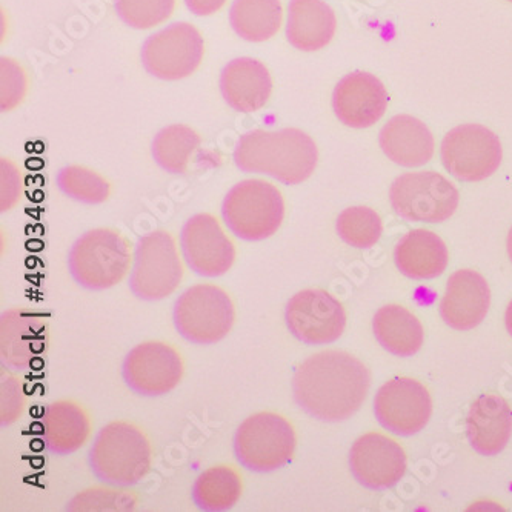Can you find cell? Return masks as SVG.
<instances>
[{
  "label": "cell",
  "instance_id": "1",
  "mask_svg": "<svg viewBox=\"0 0 512 512\" xmlns=\"http://www.w3.org/2000/svg\"><path fill=\"white\" fill-rule=\"evenodd\" d=\"M370 370L345 351L328 350L303 360L294 373V400L322 422L351 419L370 391Z\"/></svg>",
  "mask_w": 512,
  "mask_h": 512
},
{
  "label": "cell",
  "instance_id": "2",
  "mask_svg": "<svg viewBox=\"0 0 512 512\" xmlns=\"http://www.w3.org/2000/svg\"><path fill=\"white\" fill-rule=\"evenodd\" d=\"M233 157L243 173L265 174L285 185H299L316 171L319 150L297 128L253 130L240 136Z\"/></svg>",
  "mask_w": 512,
  "mask_h": 512
},
{
  "label": "cell",
  "instance_id": "3",
  "mask_svg": "<svg viewBox=\"0 0 512 512\" xmlns=\"http://www.w3.org/2000/svg\"><path fill=\"white\" fill-rule=\"evenodd\" d=\"M154 449L147 434L127 420H114L100 429L88 453L97 480L114 488L142 482L153 466Z\"/></svg>",
  "mask_w": 512,
  "mask_h": 512
},
{
  "label": "cell",
  "instance_id": "4",
  "mask_svg": "<svg viewBox=\"0 0 512 512\" xmlns=\"http://www.w3.org/2000/svg\"><path fill=\"white\" fill-rule=\"evenodd\" d=\"M131 242L113 228H94L82 234L68 253V271L88 291L110 290L133 266Z\"/></svg>",
  "mask_w": 512,
  "mask_h": 512
},
{
  "label": "cell",
  "instance_id": "5",
  "mask_svg": "<svg viewBox=\"0 0 512 512\" xmlns=\"http://www.w3.org/2000/svg\"><path fill=\"white\" fill-rule=\"evenodd\" d=\"M222 219L239 239L262 242L282 227L285 199L273 183L262 179L242 180L223 199Z\"/></svg>",
  "mask_w": 512,
  "mask_h": 512
},
{
  "label": "cell",
  "instance_id": "6",
  "mask_svg": "<svg viewBox=\"0 0 512 512\" xmlns=\"http://www.w3.org/2000/svg\"><path fill=\"white\" fill-rule=\"evenodd\" d=\"M296 429L274 411H260L243 420L234 434V456L251 473L268 474L293 460Z\"/></svg>",
  "mask_w": 512,
  "mask_h": 512
},
{
  "label": "cell",
  "instance_id": "7",
  "mask_svg": "<svg viewBox=\"0 0 512 512\" xmlns=\"http://www.w3.org/2000/svg\"><path fill=\"white\" fill-rule=\"evenodd\" d=\"M174 328L194 345H214L233 330L236 308L227 291L213 283H199L174 303Z\"/></svg>",
  "mask_w": 512,
  "mask_h": 512
},
{
  "label": "cell",
  "instance_id": "8",
  "mask_svg": "<svg viewBox=\"0 0 512 512\" xmlns=\"http://www.w3.org/2000/svg\"><path fill=\"white\" fill-rule=\"evenodd\" d=\"M185 268L173 234L151 231L140 237L134 248L130 290L147 302L167 299L182 283Z\"/></svg>",
  "mask_w": 512,
  "mask_h": 512
},
{
  "label": "cell",
  "instance_id": "9",
  "mask_svg": "<svg viewBox=\"0 0 512 512\" xmlns=\"http://www.w3.org/2000/svg\"><path fill=\"white\" fill-rule=\"evenodd\" d=\"M459 200L453 183L434 171L403 174L389 190L391 207L409 222H445L456 213Z\"/></svg>",
  "mask_w": 512,
  "mask_h": 512
},
{
  "label": "cell",
  "instance_id": "10",
  "mask_svg": "<svg viewBox=\"0 0 512 512\" xmlns=\"http://www.w3.org/2000/svg\"><path fill=\"white\" fill-rule=\"evenodd\" d=\"M205 54L202 34L188 22H176L145 40L142 64L157 79L182 80L200 67Z\"/></svg>",
  "mask_w": 512,
  "mask_h": 512
},
{
  "label": "cell",
  "instance_id": "11",
  "mask_svg": "<svg viewBox=\"0 0 512 512\" xmlns=\"http://www.w3.org/2000/svg\"><path fill=\"white\" fill-rule=\"evenodd\" d=\"M443 167L463 182H480L499 170L502 143L488 128L477 124L460 125L442 142Z\"/></svg>",
  "mask_w": 512,
  "mask_h": 512
},
{
  "label": "cell",
  "instance_id": "12",
  "mask_svg": "<svg viewBox=\"0 0 512 512\" xmlns=\"http://www.w3.org/2000/svg\"><path fill=\"white\" fill-rule=\"evenodd\" d=\"M285 322L299 342L311 346L330 345L345 333L346 313L342 303L328 291L308 288L288 300Z\"/></svg>",
  "mask_w": 512,
  "mask_h": 512
},
{
  "label": "cell",
  "instance_id": "13",
  "mask_svg": "<svg viewBox=\"0 0 512 512\" xmlns=\"http://www.w3.org/2000/svg\"><path fill=\"white\" fill-rule=\"evenodd\" d=\"M183 373L182 354L170 343L159 340L134 346L122 365L125 385L140 397L171 393L182 382Z\"/></svg>",
  "mask_w": 512,
  "mask_h": 512
},
{
  "label": "cell",
  "instance_id": "14",
  "mask_svg": "<svg viewBox=\"0 0 512 512\" xmlns=\"http://www.w3.org/2000/svg\"><path fill=\"white\" fill-rule=\"evenodd\" d=\"M182 257L193 273L202 277L227 274L236 262V245L217 217L200 213L183 225L180 233Z\"/></svg>",
  "mask_w": 512,
  "mask_h": 512
},
{
  "label": "cell",
  "instance_id": "15",
  "mask_svg": "<svg viewBox=\"0 0 512 512\" xmlns=\"http://www.w3.org/2000/svg\"><path fill=\"white\" fill-rule=\"evenodd\" d=\"M374 414L389 433L414 436L425 429L433 416V400L422 383L397 377L380 386L374 397Z\"/></svg>",
  "mask_w": 512,
  "mask_h": 512
},
{
  "label": "cell",
  "instance_id": "16",
  "mask_svg": "<svg viewBox=\"0 0 512 512\" xmlns=\"http://www.w3.org/2000/svg\"><path fill=\"white\" fill-rule=\"evenodd\" d=\"M354 479L373 491L393 488L406 473V454L396 440L379 433L363 434L351 446Z\"/></svg>",
  "mask_w": 512,
  "mask_h": 512
},
{
  "label": "cell",
  "instance_id": "17",
  "mask_svg": "<svg viewBox=\"0 0 512 512\" xmlns=\"http://www.w3.org/2000/svg\"><path fill=\"white\" fill-rule=\"evenodd\" d=\"M50 345L47 322L25 308H10L0 317V359L14 371L27 370Z\"/></svg>",
  "mask_w": 512,
  "mask_h": 512
},
{
  "label": "cell",
  "instance_id": "18",
  "mask_svg": "<svg viewBox=\"0 0 512 512\" xmlns=\"http://www.w3.org/2000/svg\"><path fill=\"white\" fill-rule=\"evenodd\" d=\"M388 91L373 74L353 73L343 77L333 94L337 119L346 127H373L388 108Z\"/></svg>",
  "mask_w": 512,
  "mask_h": 512
},
{
  "label": "cell",
  "instance_id": "19",
  "mask_svg": "<svg viewBox=\"0 0 512 512\" xmlns=\"http://www.w3.org/2000/svg\"><path fill=\"white\" fill-rule=\"evenodd\" d=\"M491 305V290L477 271L460 270L449 277L440 302V317L457 331L474 330L485 320Z\"/></svg>",
  "mask_w": 512,
  "mask_h": 512
},
{
  "label": "cell",
  "instance_id": "20",
  "mask_svg": "<svg viewBox=\"0 0 512 512\" xmlns=\"http://www.w3.org/2000/svg\"><path fill=\"white\" fill-rule=\"evenodd\" d=\"M220 91L234 111L256 113L268 104L273 93V79L260 60L237 57L223 68Z\"/></svg>",
  "mask_w": 512,
  "mask_h": 512
},
{
  "label": "cell",
  "instance_id": "21",
  "mask_svg": "<svg viewBox=\"0 0 512 512\" xmlns=\"http://www.w3.org/2000/svg\"><path fill=\"white\" fill-rule=\"evenodd\" d=\"M512 434V411L497 394H483L474 400L466 419L469 445L480 456H499Z\"/></svg>",
  "mask_w": 512,
  "mask_h": 512
},
{
  "label": "cell",
  "instance_id": "22",
  "mask_svg": "<svg viewBox=\"0 0 512 512\" xmlns=\"http://www.w3.org/2000/svg\"><path fill=\"white\" fill-rule=\"evenodd\" d=\"M90 414L76 400L60 399L50 403L42 416L45 446L56 456H70L79 451L91 436Z\"/></svg>",
  "mask_w": 512,
  "mask_h": 512
},
{
  "label": "cell",
  "instance_id": "23",
  "mask_svg": "<svg viewBox=\"0 0 512 512\" xmlns=\"http://www.w3.org/2000/svg\"><path fill=\"white\" fill-rule=\"evenodd\" d=\"M380 148L406 168L426 165L434 156V137L422 120L408 114L393 117L380 131Z\"/></svg>",
  "mask_w": 512,
  "mask_h": 512
},
{
  "label": "cell",
  "instance_id": "24",
  "mask_svg": "<svg viewBox=\"0 0 512 512\" xmlns=\"http://www.w3.org/2000/svg\"><path fill=\"white\" fill-rule=\"evenodd\" d=\"M337 19L323 0H291L286 19V39L297 50L319 51L333 40Z\"/></svg>",
  "mask_w": 512,
  "mask_h": 512
},
{
  "label": "cell",
  "instance_id": "25",
  "mask_svg": "<svg viewBox=\"0 0 512 512\" xmlns=\"http://www.w3.org/2000/svg\"><path fill=\"white\" fill-rule=\"evenodd\" d=\"M394 260L403 276L429 280L442 276L449 253L445 242L433 231L413 230L397 242Z\"/></svg>",
  "mask_w": 512,
  "mask_h": 512
},
{
  "label": "cell",
  "instance_id": "26",
  "mask_svg": "<svg viewBox=\"0 0 512 512\" xmlns=\"http://www.w3.org/2000/svg\"><path fill=\"white\" fill-rule=\"evenodd\" d=\"M373 330L377 342L397 357H413L425 342L420 320L400 305L380 308L373 319Z\"/></svg>",
  "mask_w": 512,
  "mask_h": 512
},
{
  "label": "cell",
  "instance_id": "27",
  "mask_svg": "<svg viewBox=\"0 0 512 512\" xmlns=\"http://www.w3.org/2000/svg\"><path fill=\"white\" fill-rule=\"evenodd\" d=\"M243 493V480L233 466L217 465L205 469L197 476L191 489L194 505L200 511H230L239 503Z\"/></svg>",
  "mask_w": 512,
  "mask_h": 512
},
{
  "label": "cell",
  "instance_id": "28",
  "mask_svg": "<svg viewBox=\"0 0 512 512\" xmlns=\"http://www.w3.org/2000/svg\"><path fill=\"white\" fill-rule=\"evenodd\" d=\"M283 8L280 0H234L230 24L248 42H265L279 33Z\"/></svg>",
  "mask_w": 512,
  "mask_h": 512
},
{
  "label": "cell",
  "instance_id": "29",
  "mask_svg": "<svg viewBox=\"0 0 512 512\" xmlns=\"http://www.w3.org/2000/svg\"><path fill=\"white\" fill-rule=\"evenodd\" d=\"M202 139L187 125L176 124L163 128L154 137L151 154L154 162L170 174H185L191 167Z\"/></svg>",
  "mask_w": 512,
  "mask_h": 512
},
{
  "label": "cell",
  "instance_id": "30",
  "mask_svg": "<svg viewBox=\"0 0 512 512\" xmlns=\"http://www.w3.org/2000/svg\"><path fill=\"white\" fill-rule=\"evenodd\" d=\"M57 187L65 196L85 205H100L111 196V185L102 174L82 165H68L57 173Z\"/></svg>",
  "mask_w": 512,
  "mask_h": 512
},
{
  "label": "cell",
  "instance_id": "31",
  "mask_svg": "<svg viewBox=\"0 0 512 512\" xmlns=\"http://www.w3.org/2000/svg\"><path fill=\"white\" fill-rule=\"evenodd\" d=\"M337 233L350 247L371 248L382 237V220L376 211L368 207H351L337 217Z\"/></svg>",
  "mask_w": 512,
  "mask_h": 512
},
{
  "label": "cell",
  "instance_id": "32",
  "mask_svg": "<svg viewBox=\"0 0 512 512\" xmlns=\"http://www.w3.org/2000/svg\"><path fill=\"white\" fill-rule=\"evenodd\" d=\"M176 0H114L120 20L136 30H150L173 16Z\"/></svg>",
  "mask_w": 512,
  "mask_h": 512
},
{
  "label": "cell",
  "instance_id": "33",
  "mask_svg": "<svg viewBox=\"0 0 512 512\" xmlns=\"http://www.w3.org/2000/svg\"><path fill=\"white\" fill-rule=\"evenodd\" d=\"M136 494L128 491H120L113 488H90L76 494L67 503V511L91 512V511H133L136 508Z\"/></svg>",
  "mask_w": 512,
  "mask_h": 512
},
{
  "label": "cell",
  "instance_id": "34",
  "mask_svg": "<svg viewBox=\"0 0 512 512\" xmlns=\"http://www.w3.org/2000/svg\"><path fill=\"white\" fill-rule=\"evenodd\" d=\"M28 80L22 65L11 57L0 59V108L11 111L19 107L27 94Z\"/></svg>",
  "mask_w": 512,
  "mask_h": 512
},
{
  "label": "cell",
  "instance_id": "35",
  "mask_svg": "<svg viewBox=\"0 0 512 512\" xmlns=\"http://www.w3.org/2000/svg\"><path fill=\"white\" fill-rule=\"evenodd\" d=\"M27 405V397H25L24 385L19 377L2 376L0 380V425H13L22 417Z\"/></svg>",
  "mask_w": 512,
  "mask_h": 512
},
{
  "label": "cell",
  "instance_id": "36",
  "mask_svg": "<svg viewBox=\"0 0 512 512\" xmlns=\"http://www.w3.org/2000/svg\"><path fill=\"white\" fill-rule=\"evenodd\" d=\"M24 194V177L19 167L10 159L0 160V211L16 207Z\"/></svg>",
  "mask_w": 512,
  "mask_h": 512
},
{
  "label": "cell",
  "instance_id": "37",
  "mask_svg": "<svg viewBox=\"0 0 512 512\" xmlns=\"http://www.w3.org/2000/svg\"><path fill=\"white\" fill-rule=\"evenodd\" d=\"M185 4L196 16H211L227 4V0H185Z\"/></svg>",
  "mask_w": 512,
  "mask_h": 512
},
{
  "label": "cell",
  "instance_id": "38",
  "mask_svg": "<svg viewBox=\"0 0 512 512\" xmlns=\"http://www.w3.org/2000/svg\"><path fill=\"white\" fill-rule=\"evenodd\" d=\"M505 322L506 330H508V333L511 334L512 337V300L508 305V310H506Z\"/></svg>",
  "mask_w": 512,
  "mask_h": 512
},
{
  "label": "cell",
  "instance_id": "39",
  "mask_svg": "<svg viewBox=\"0 0 512 512\" xmlns=\"http://www.w3.org/2000/svg\"><path fill=\"white\" fill-rule=\"evenodd\" d=\"M508 254H509V259H511V262H512V228L508 234Z\"/></svg>",
  "mask_w": 512,
  "mask_h": 512
},
{
  "label": "cell",
  "instance_id": "40",
  "mask_svg": "<svg viewBox=\"0 0 512 512\" xmlns=\"http://www.w3.org/2000/svg\"><path fill=\"white\" fill-rule=\"evenodd\" d=\"M509 2H512V0H509Z\"/></svg>",
  "mask_w": 512,
  "mask_h": 512
}]
</instances>
